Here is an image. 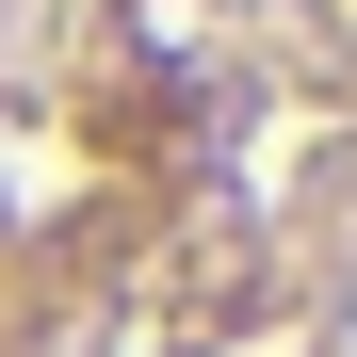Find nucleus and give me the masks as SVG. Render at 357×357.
I'll use <instances>...</instances> for the list:
<instances>
[{
    "instance_id": "f257e3e1",
    "label": "nucleus",
    "mask_w": 357,
    "mask_h": 357,
    "mask_svg": "<svg viewBox=\"0 0 357 357\" xmlns=\"http://www.w3.org/2000/svg\"><path fill=\"white\" fill-rule=\"evenodd\" d=\"M325 341H341V357H357V260H341V309H325Z\"/></svg>"
}]
</instances>
